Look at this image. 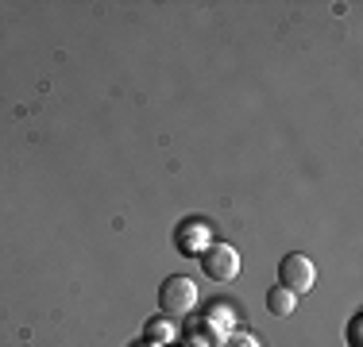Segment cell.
Masks as SVG:
<instances>
[{"label": "cell", "instance_id": "obj_1", "mask_svg": "<svg viewBox=\"0 0 363 347\" xmlns=\"http://www.w3.org/2000/svg\"><path fill=\"white\" fill-rule=\"evenodd\" d=\"M159 305H162V312H167V317H186V312L197 305V285H194V278L170 274L167 282L159 285Z\"/></svg>", "mask_w": 363, "mask_h": 347}, {"label": "cell", "instance_id": "obj_2", "mask_svg": "<svg viewBox=\"0 0 363 347\" xmlns=\"http://www.w3.org/2000/svg\"><path fill=\"white\" fill-rule=\"evenodd\" d=\"M313 282H317V266H313V258H309V255L290 251V255L279 263V285H282V290H290L294 297H298V293H309V290H313Z\"/></svg>", "mask_w": 363, "mask_h": 347}, {"label": "cell", "instance_id": "obj_3", "mask_svg": "<svg viewBox=\"0 0 363 347\" xmlns=\"http://www.w3.org/2000/svg\"><path fill=\"white\" fill-rule=\"evenodd\" d=\"M201 266L213 282H232L240 274V251L232 243H209L201 255Z\"/></svg>", "mask_w": 363, "mask_h": 347}, {"label": "cell", "instance_id": "obj_4", "mask_svg": "<svg viewBox=\"0 0 363 347\" xmlns=\"http://www.w3.org/2000/svg\"><path fill=\"white\" fill-rule=\"evenodd\" d=\"M294 305H298V297H294L290 290H282V285H274V290L267 293V309H271L274 317H294Z\"/></svg>", "mask_w": 363, "mask_h": 347}, {"label": "cell", "instance_id": "obj_5", "mask_svg": "<svg viewBox=\"0 0 363 347\" xmlns=\"http://www.w3.org/2000/svg\"><path fill=\"white\" fill-rule=\"evenodd\" d=\"M228 347H259V340H255V336H232Z\"/></svg>", "mask_w": 363, "mask_h": 347}, {"label": "cell", "instance_id": "obj_6", "mask_svg": "<svg viewBox=\"0 0 363 347\" xmlns=\"http://www.w3.org/2000/svg\"><path fill=\"white\" fill-rule=\"evenodd\" d=\"M359 324H363V320L352 317V328H348V343H352V347H359Z\"/></svg>", "mask_w": 363, "mask_h": 347}, {"label": "cell", "instance_id": "obj_7", "mask_svg": "<svg viewBox=\"0 0 363 347\" xmlns=\"http://www.w3.org/2000/svg\"><path fill=\"white\" fill-rule=\"evenodd\" d=\"M147 336H151V340H167L170 328H167V324H151V328H147Z\"/></svg>", "mask_w": 363, "mask_h": 347}]
</instances>
